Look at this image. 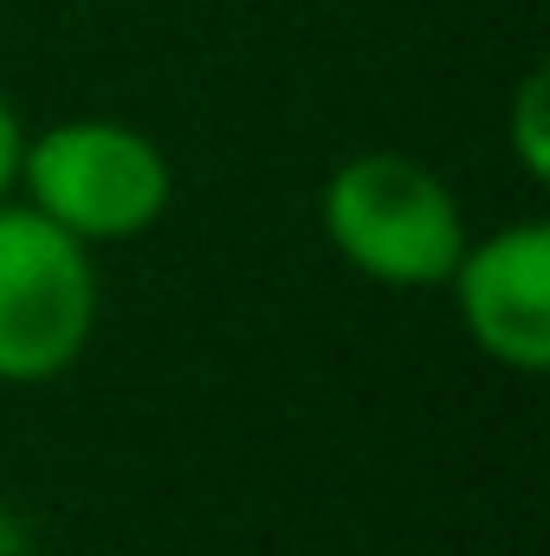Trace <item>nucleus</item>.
<instances>
[{
	"instance_id": "obj_1",
	"label": "nucleus",
	"mask_w": 550,
	"mask_h": 556,
	"mask_svg": "<svg viewBox=\"0 0 550 556\" xmlns=\"http://www.w3.org/2000/svg\"><path fill=\"white\" fill-rule=\"evenodd\" d=\"M324 233L357 273L383 285H447L466 253L447 181L396 149L350 155L324 181Z\"/></svg>"
},
{
	"instance_id": "obj_2",
	"label": "nucleus",
	"mask_w": 550,
	"mask_h": 556,
	"mask_svg": "<svg viewBox=\"0 0 550 556\" xmlns=\"http://www.w3.org/2000/svg\"><path fill=\"white\" fill-rule=\"evenodd\" d=\"M26 207L65 227L78 247L91 240H130L155 227L168 207V162L162 149L111 117H72L52 124L20 149Z\"/></svg>"
},
{
	"instance_id": "obj_3",
	"label": "nucleus",
	"mask_w": 550,
	"mask_h": 556,
	"mask_svg": "<svg viewBox=\"0 0 550 556\" xmlns=\"http://www.w3.org/2000/svg\"><path fill=\"white\" fill-rule=\"evenodd\" d=\"M98 278L85 247L33 207L0 201V382H46L91 343Z\"/></svg>"
},
{
	"instance_id": "obj_4",
	"label": "nucleus",
	"mask_w": 550,
	"mask_h": 556,
	"mask_svg": "<svg viewBox=\"0 0 550 556\" xmlns=\"http://www.w3.org/2000/svg\"><path fill=\"white\" fill-rule=\"evenodd\" d=\"M453 298L473 330V343L505 363L538 376L550 369V227L518 220L479 247L460 253L453 266Z\"/></svg>"
},
{
	"instance_id": "obj_5",
	"label": "nucleus",
	"mask_w": 550,
	"mask_h": 556,
	"mask_svg": "<svg viewBox=\"0 0 550 556\" xmlns=\"http://www.w3.org/2000/svg\"><path fill=\"white\" fill-rule=\"evenodd\" d=\"M545 104H550V85H545V72H532V78L518 85V104H512V142H518V162H525V175H532V181H545V175H550Z\"/></svg>"
},
{
	"instance_id": "obj_6",
	"label": "nucleus",
	"mask_w": 550,
	"mask_h": 556,
	"mask_svg": "<svg viewBox=\"0 0 550 556\" xmlns=\"http://www.w3.org/2000/svg\"><path fill=\"white\" fill-rule=\"evenodd\" d=\"M20 149H26V130H20L13 104L0 98V201H7V188L20 181Z\"/></svg>"
}]
</instances>
